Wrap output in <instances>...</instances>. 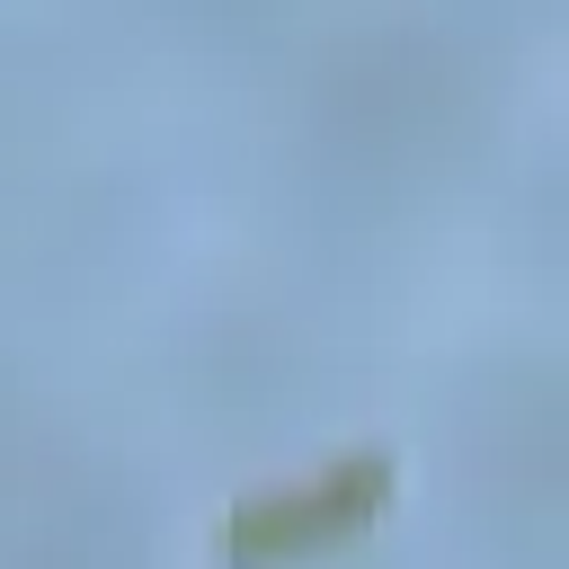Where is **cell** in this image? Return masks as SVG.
<instances>
[{"mask_svg": "<svg viewBox=\"0 0 569 569\" xmlns=\"http://www.w3.org/2000/svg\"><path fill=\"white\" fill-rule=\"evenodd\" d=\"M391 498V453H356V462H329L311 489H258L231 507L222 525V560L231 569H267V560H293V551H320L356 525H373Z\"/></svg>", "mask_w": 569, "mask_h": 569, "instance_id": "cell-1", "label": "cell"}]
</instances>
